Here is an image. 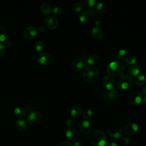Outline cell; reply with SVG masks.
<instances>
[{
	"label": "cell",
	"mask_w": 146,
	"mask_h": 146,
	"mask_svg": "<svg viewBox=\"0 0 146 146\" xmlns=\"http://www.w3.org/2000/svg\"><path fill=\"white\" fill-rule=\"evenodd\" d=\"M16 127L17 129L19 131L22 132L25 131L27 127V124L26 121L23 118L18 119L16 122Z\"/></svg>",
	"instance_id": "obj_18"
},
{
	"label": "cell",
	"mask_w": 146,
	"mask_h": 146,
	"mask_svg": "<svg viewBox=\"0 0 146 146\" xmlns=\"http://www.w3.org/2000/svg\"><path fill=\"white\" fill-rule=\"evenodd\" d=\"M127 100L132 105H137L143 100L142 95L140 92L137 91H132L128 95Z\"/></svg>",
	"instance_id": "obj_6"
},
{
	"label": "cell",
	"mask_w": 146,
	"mask_h": 146,
	"mask_svg": "<svg viewBox=\"0 0 146 146\" xmlns=\"http://www.w3.org/2000/svg\"><path fill=\"white\" fill-rule=\"evenodd\" d=\"M102 83L103 87L107 90L110 91L114 89L116 86V82L115 80L110 75H106L103 78L102 80Z\"/></svg>",
	"instance_id": "obj_8"
},
{
	"label": "cell",
	"mask_w": 146,
	"mask_h": 146,
	"mask_svg": "<svg viewBox=\"0 0 146 146\" xmlns=\"http://www.w3.org/2000/svg\"><path fill=\"white\" fill-rule=\"evenodd\" d=\"M82 113V108L81 107L78 105H75L74 106L70 111V113L71 116L74 119L78 118Z\"/></svg>",
	"instance_id": "obj_19"
},
{
	"label": "cell",
	"mask_w": 146,
	"mask_h": 146,
	"mask_svg": "<svg viewBox=\"0 0 146 146\" xmlns=\"http://www.w3.org/2000/svg\"><path fill=\"white\" fill-rule=\"evenodd\" d=\"M87 12L89 13L90 15H91V16H95V15H96V13H97V11L93 9H90L88 11H87Z\"/></svg>",
	"instance_id": "obj_40"
},
{
	"label": "cell",
	"mask_w": 146,
	"mask_h": 146,
	"mask_svg": "<svg viewBox=\"0 0 146 146\" xmlns=\"http://www.w3.org/2000/svg\"><path fill=\"white\" fill-rule=\"evenodd\" d=\"M82 3L86 7H92L95 5V1L94 0H84L82 1Z\"/></svg>",
	"instance_id": "obj_32"
},
{
	"label": "cell",
	"mask_w": 146,
	"mask_h": 146,
	"mask_svg": "<svg viewBox=\"0 0 146 146\" xmlns=\"http://www.w3.org/2000/svg\"><path fill=\"white\" fill-rule=\"evenodd\" d=\"M5 44L9 47H11L13 46V42L10 39H7V40H5Z\"/></svg>",
	"instance_id": "obj_41"
},
{
	"label": "cell",
	"mask_w": 146,
	"mask_h": 146,
	"mask_svg": "<svg viewBox=\"0 0 146 146\" xmlns=\"http://www.w3.org/2000/svg\"><path fill=\"white\" fill-rule=\"evenodd\" d=\"M124 65L120 61L111 62L107 67V72L110 76L120 75L124 72Z\"/></svg>",
	"instance_id": "obj_3"
},
{
	"label": "cell",
	"mask_w": 146,
	"mask_h": 146,
	"mask_svg": "<svg viewBox=\"0 0 146 146\" xmlns=\"http://www.w3.org/2000/svg\"><path fill=\"white\" fill-rule=\"evenodd\" d=\"M86 62L81 59H76L71 63L72 69L76 72H80L86 68Z\"/></svg>",
	"instance_id": "obj_11"
},
{
	"label": "cell",
	"mask_w": 146,
	"mask_h": 146,
	"mask_svg": "<svg viewBox=\"0 0 146 146\" xmlns=\"http://www.w3.org/2000/svg\"><path fill=\"white\" fill-rule=\"evenodd\" d=\"M90 15L87 11H83L79 15V21L82 23H86L88 22V21L90 19Z\"/></svg>",
	"instance_id": "obj_26"
},
{
	"label": "cell",
	"mask_w": 146,
	"mask_h": 146,
	"mask_svg": "<svg viewBox=\"0 0 146 146\" xmlns=\"http://www.w3.org/2000/svg\"><path fill=\"white\" fill-rule=\"evenodd\" d=\"M37 60L42 64L48 65L52 62V57L51 55L46 52H41L39 53L36 56Z\"/></svg>",
	"instance_id": "obj_9"
},
{
	"label": "cell",
	"mask_w": 146,
	"mask_h": 146,
	"mask_svg": "<svg viewBox=\"0 0 146 146\" xmlns=\"http://www.w3.org/2000/svg\"><path fill=\"white\" fill-rule=\"evenodd\" d=\"M134 82L138 86H143L146 84V76L143 75H139L135 78Z\"/></svg>",
	"instance_id": "obj_24"
},
{
	"label": "cell",
	"mask_w": 146,
	"mask_h": 146,
	"mask_svg": "<svg viewBox=\"0 0 146 146\" xmlns=\"http://www.w3.org/2000/svg\"><path fill=\"white\" fill-rule=\"evenodd\" d=\"M74 146H82V144L81 143V141H76L75 142V143L74 144Z\"/></svg>",
	"instance_id": "obj_44"
},
{
	"label": "cell",
	"mask_w": 146,
	"mask_h": 146,
	"mask_svg": "<svg viewBox=\"0 0 146 146\" xmlns=\"http://www.w3.org/2000/svg\"><path fill=\"white\" fill-rule=\"evenodd\" d=\"M103 22V20L101 17H98L95 20V25L96 27H99Z\"/></svg>",
	"instance_id": "obj_39"
},
{
	"label": "cell",
	"mask_w": 146,
	"mask_h": 146,
	"mask_svg": "<svg viewBox=\"0 0 146 146\" xmlns=\"http://www.w3.org/2000/svg\"><path fill=\"white\" fill-rule=\"evenodd\" d=\"M92 113L93 112L91 108H86L83 112V117L84 119H87L92 116Z\"/></svg>",
	"instance_id": "obj_30"
},
{
	"label": "cell",
	"mask_w": 146,
	"mask_h": 146,
	"mask_svg": "<svg viewBox=\"0 0 146 146\" xmlns=\"http://www.w3.org/2000/svg\"><path fill=\"white\" fill-rule=\"evenodd\" d=\"M28 123L32 125H36L40 124L43 119V115L39 111H31L28 112L26 116Z\"/></svg>",
	"instance_id": "obj_4"
},
{
	"label": "cell",
	"mask_w": 146,
	"mask_h": 146,
	"mask_svg": "<svg viewBox=\"0 0 146 146\" xmlns=\"http://www.w3.org/2000/svg\"><path fill=\"white\" fill-rule=\"evenodd\" d=\"M108 135L114 138H120L123 135V129L119 125H111L107 130Z\"/></svg>",
	"instance_id": "obj_7"
},
{
	"label": "cell",
	"mask_w": 146,
	"mask_h": 146,
	"mask_svg": "<svg viewBox=\"0 0 146 146\" xmlns=\"http://www.w3.org/2000/svg\"><path fill=\"white\" fill-rule=\"evenodd\" d=\"M119 97V94L115 90H111L108 93V98L110 100L114 101L116 100Z\"/></svg>",
	"instance_id": "obj_29"
},
{
	"label": "cell",
	"mask_w": 146,
	"mask_h": 146,
	"mask_svg": "<svg viewBox=\"0 0 146 146\" xmlns=\"http://www.w3.org/2000/svg\"><path fill=\"white\" fill-rule=\"evenodd\" d=\"M37 33L36 29L32 26L27 27L23 31V36L27 39H31L34 38Z\"/></svg>",
	"instance_id": "obj_15"
},
{
	"label": "cell",
	"mask_w": 146,
	"mask_h": 146,
	"mask_svg": "<svg viewBox=\"0 0 146 146\" xmlns=\"http://www.w3.org/2000/svg\"><path fill=\"white\" fill-rule=\"evenodd\" d=\"M6 29L2 26H0V42H3L6 40Z\"/></svg>",
	"instance_id": "obj_28"
},
{
	"label": "cell",
	"mask_w": 146,
	"mask_h": 146,
	"mask_svg": "<svg viewBox=\"0 0 146 146\" xmlns=\"http://www.w3.org/2000/svg\"><path fill=\"white\" fill-rule=\"evenodd\" d=\"M108 146H117V144L115 142L112 141V142H111V143H110L108 144Z\"/></svg>",
	"instance_id": "obj_45"
},
{
	"label": "cell",
	"mask_w": 146,
	"mask_h": 146,
	"mask_svg": "<svg viewBox=\"0 0 146 146\" xmlns=\"http://www.w3.org/2000/svg\"><path fill=\"white\" fill-rule=\"evenodd\" d=\"M83 9V5L80 3H75L72 6V10L73 11L78 13L80 12Z\"/></svg>",
	"instance_id": "obj_31"
},
{
	"label": "cell",
	"mask_w": 146,
	"mask_h": 146,
	"mask_svg": "<svg viewBox=\"0 0 146 146\" xmlns=\"http://www.w3.org/2000/svg\"><path fill=\"white\" fill-rule=\"evenodd\" d=\"M90 140L94 146H104L107 143V137L103 131L97 129L91 133Z\"/></svg>",
	"instance_id": "obj_2"
},
{
	"label": "cell",
	"mask_w": 146,
	"mask_h": 146,
	"mask_svg": "<svg viewBox=\"0 0 146 146\" xmlns=\"http://www.w3.org/2000/svg\"><path fill=\"white\" fill-rule=\"evenodd\" d=\"M142 97L143 100L144 101V103L146 104V86L144 87L142 90Z\"/></svg>",
	"instance_id": "obj_37"
},
{
	"label": "cell",
	"mask_w": 146,
	"mask_h": 146,
	"mask_svg": "<svg viewBox=\"0 0 146 146\" xmlns=\"http://www.w3.org/2000/svg\"><path fill=\"white\" fill-rule=\"evenodd\" d=\"M66 136L70 141H75L78 139L79 135L78 131L72 127H68L66 131Z\"/></svg>",
	"instance_id": "obj_14"
},
{
	"label": "cell",
	"mask_w": 146,
	"mask_h": 146,
	"mask_svg": "<svg viewBox=\"0 0 146 146\" xmlns=\"http://www.w3.org/2000/svg\"><path fill=\"white\" fill-rule=\"evenodd\" d=\"M129 56V51L127 49H121L117 53V58L120 60H126Z\"/></svg>",
	"instance_id": "obj_21"
},
{
	"label": "cell",
	"mask_w": 146,
	"mask_h": 146,
	"mask_svg": "<svg viewBox=\"0 0 146 146\" xmlns=\"http://www.w3.org/2000/svg\"><path fill=\"white\" fill-rule=\"evenodd\" d=\"M136 57L133 55L129 56V57L126 60V63L128 65H133L136 63Z\"/></svg>",
	"instance_id": "obj_33"
},
{
	"label": "cell",
	"mask_w": 146,
	"mask_h": 146,
	"mask_svg": "<svg viewBox=\"0 0 146 146\" xmlns=\"http://www.w3.org/2000/svg\"><path fill=\"white\" fill-rule=\"evenodd\" d=\"M26 112V109L22 107H17L14 110V114L18 119L22 118L25 115Z\"/></svg>",
	"instance_id": "obj_20"
},
{
	"label": "cell",
	"mask_w": 146,
	"mask_h": 146,
	"mask_svg": "<svg viewBox=\"0 0 146 146\" xmlns=\"http://www.w3.org/2000/svg\"><path fill=\"white\" fill-rule=\"evenodd\" d=\"M72 124H73V121L72 120L70 119H67L66 120V125L67 126H70Z\"/></svg>",
	"instance_id": "obj_42"
},
{
	"label": "cell",
	"mask_w": 146,
	"mask_h": 146,
	"mask_svg": "<svg viewBox=\"0 0 146 146\" xmlns=\"http://www.w3.org/2000/svg\"><path fill=\"white\" fill-rule=\"evenodd\" d=\"M120 141L121 144L124 145V146H127L129 143V140L128 139V138H127L126 137H122L121 136L120 137Z\"/></svg>",
	"instance_id": "obj_34"
},
{
	"label": "cell",
	"mask_w": 146,
	"mask_h": 146,
	"mask_svg": "<svg viewBox=\"0 0 146 146\" xmlns=\"http://www.w3.org/2000/svg\"><path fill=\"white\" fill-rule=\"evenodd\" d=\"M99 60H100L99 56L96 54H94V55H90L87 58V62L90 65L93 66V65L96 64L99 62Z\"/></svg>",
	"instance_id": "obj_22"
},
{
	"label": "cell",
	"mask_w": 146,
	"mask_h": 146,
	"mask_svg": "<svg viewBox=\"0 0 146 146\" xmlns=\"http://www.w3.org/2000/svg\"><path fill=\"white\" fill-rule=\"evenodd\" d=\"M44 47V42L43 40L39 39L35 43V48L37 51H41Z\"/></svg>",
	"instance_id": "obj_27"
},
{
	"label": "cell",
	"mask_w": 146,
	"mask_h": 146,
	"mask_svg": "<svg viewBox=\"0 0 146 146\" xmlns=\"http://www.w3.org/2000/svg\"><path fill=\"white\" fill-rule=\"evenodd\" d=\"M79 129L82 133L84 135H88L91 132L92 128L90 121L87 120H84L80 123Z\"/></svg>",
	"instance_id": "obj_12"
},
{
	"label": "cell",
	"mask_w": 146,
	"mask_h": 146,
	"mask_svg": "<svg viewBox=\"0 0 146 146\" xmlns=\"http://www.w3.org/2000/svg\"><path fill=\"white\" fill-rule=\"evenodd\" d=\"M138 130V125L134 123L127 124L124 128V132L127 135H133Z\"/></svg>",
	"instance_id": "obj_13"
},
{
	"label": "cell",
	"mask_w": 146,
	"mask_h": 146,
	"mask_svg": "<svg viewBox=\"0 0 146 146\" xmlns=\"http://www.w3.org/2000/svg\"><path fill=\"white\" fill-rule=\"evenodd\" d=\"M100 77L99 69L94 66L86 68L83 73V78L87 83H94L97 81Z\"/></svg>",
	"instance_id": "obj_1"
},
{
	"label": "cell",
	"mask_w": 146,
	"mask_h": 146,
	"mask_svg": "<svg viewBox=\"0 0 146 146\" xmlns=\"http://www.w3.org/2000/svg\"><path fill=\"white\" fill-rule=\"evenodd\" d=\"M52 11L55 15L58 16L62 13V8L59 6H55L54 7Z\"/></svg>",
	"instance_id": "obj_35"
},
{
	"label": "cell",
	"mask_w": 146,
	"mask_h": 146,
	"mask_svg": "<svg viewBox=\"0 0 146 146\" xmlns=\"http://www.w3.org/2000/svg\"><path fill=\"white\" fill-rule=\"evenodd\" d=\"M57 146H74L72 143L68 141H63L58 144Z\"/></svg>",
	"instance_id": "obj_38"
},
{
	"label": "cell",
	"mask_w": 146,
	"mask_h": 146,
	"mask_svg": "<svg viewBox=\"0 0 146 146\" xmlns=\"http://www.w3.org/2000/svg\"><path fill=\"white\" fill-rule=\"evenodd\" d=\"M0 107H1V103H0Z\"/></svg>",
	"instance_id": "obj_46"
},
{
	"label": "cell",
	"mask_w": 146,
	"mask_h": 146,
	"mask_svg": "<svg viewBox=\"0 0 146 146\" xmlns=\"http://www.w3.org/2000/svg\"><path fill=\"white\" fill-rule=\"evenodd\" d=\"M91 33L92 37L96 40H101L103 37V32L99 27H94Z\"/></svg>",
	"instance_id": "obj_16"
},
{
	"label": "cell",
	"mask_w": 146,
	"mask_h": 146,
	"mask_svg": "<svg viewBox=\"0 0 146 146\" xmlns=\"http://www.w3.org/2000/svg\"><path fill=\"white\" fill-rule=\"evenodd\" d=\"M44 23L48 29H55L58 25V21L54 16L48 15L44 18Z\"/></svg>",
	"instance_id": "obj_10"
},
{
	"label": "cell",
	"mask_w": 146,
	"mask_h": 146,
	"mask_svg": "<svg viewBox=\"0 0 146 146\" xmlns=\"http://www.w3.org/2000/svg\"><path fill=\"white\" fill-rule=\"evenodd\" d=\"M96 11L100 13H106L108 10V7L104 2H100L97 3L96 6Z\"/></svg>",
	"instance_id": "obj_23"
},
{
	"label": "cell",
	"mask_w": 146,
	"mask_h": 146,
	"mask_svg": "<svg viewBox=\"0 0 146 146\" xmlns=\"http://www.w3.org/2000/svg\"><path fill=\"white\" fill-rule=\"evenodd\" d=\"M41 11L44 14H48L51 11V7L50 4L47 3H43L40 7Z\"/></svg>",
	"instance_id": "obj_25"
},
{
	"label": "cell",
	"mask_w": 146,
	"mask_h": 146,
	"mask_svg": "<svg viewBox=\"0 0 146 146\" xmlns=\"http://www.w3.org/2000/svg\"><path fill=\"white\" fill-rule=\"evenodd\" d=\"M116 85L120 90H127L132 86V79L128 75H122L118 78Z\"/></svg>",
	"instance_id": "obj_5"
},
{
	"label": "cell",
	"mask_w": 146,
	"mask_h": 146,
	"mask_svg": "<svg viewBox=\"0 0 146 146\" xmlns=\"http://www.w3.org/2000/svg\"><path fill=\"white\" fill-rule=\"evenodd\" d=\"M6 51V48L5 46L2 43H0V56H3L5 55Z\"/></svg>",
	"instance_id": "obj_36"
},
{
	"label": "cell",
	"mask_w": 146,
	"mask_h": 146,
	"mask_svg": "<svg viewBox=\"0 0 146 146\" xmlns=\"http://www.w3.org/2000/svg\"><path fill=\"white\" fill-rule=\"evenodd\" d=\"M44 30H45V27L43 26H39L37 28V31L40 33L43 32Z\"/></svg>",
	"instance_id": "obj_43"
},
{
	"label": "cell",
	"mask_w": 146,
	"mask_h": 146,
	"mask_svg": "<svg viewBox=\"0 0 146 146\" xmlns=\"http://www.w3.org/2000/svg\"><path fill=\"white\" fill-rule=\"evenodd\" d=\"M141 71V67L138 64H134L129 67L128 73L132 76H136L139 74Z\"/></svg>",
	"instance_id": "obj_17"
}]
</instances>
